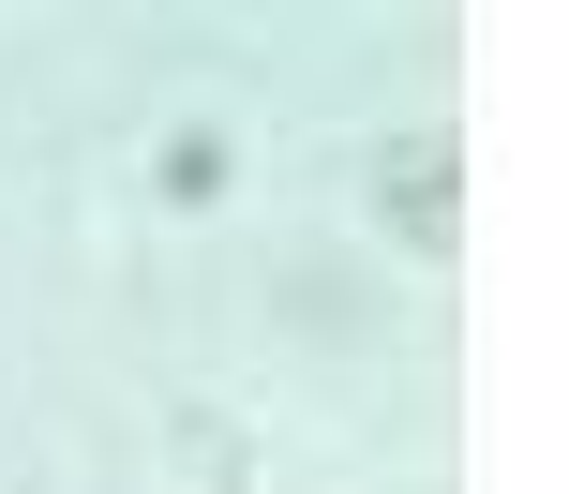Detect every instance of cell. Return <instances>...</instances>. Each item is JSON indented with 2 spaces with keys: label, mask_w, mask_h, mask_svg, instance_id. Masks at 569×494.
Returning <instances> with one entry per match:
<instances>
[{
  "label": "cell",
  "mask_w": 569,
  "mask_h": 494,
  "mask_svg": "<svg viewBox=\"0 0 569 494\" xmlns=\"http://www.w3.org/2000/svg\"><path fill=\"white\" fill-rule=\"evenodd\" d=\"M375 210H390L420 255H450V240H465V150L435 135V120H420V135H390V150H375Z\"/></svg>",
  "instance_id": "obj_1"
},
{
  "label": "cell",
  "mask_w": 569,
  "mask_h": 494,
  "mask_svg": "<svg viewBox=\"0 0 569 494\" xmlns=\"http://www.w3.org/2000/svg\"><path fill=\"white\" fill-rule=\"evenodd\" d=\"M166 195H180V210L226 195V135H210V120H196V135H166Z\"/></svg>",
  "instance_id": "obj_2"
}]
</instances>
